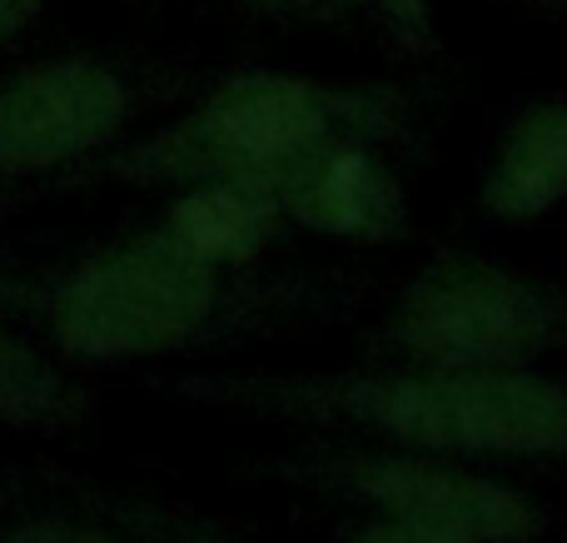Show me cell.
Masks as SVG:
<instances>
[{
	"instance_id": "obj_6",
	"label": "cell",
	"mask_w": 567,
	"mask_h": 543,
	"mask_svg": "<svg viewBox=\"0 0 567 543\" xmlns=\"http://www.w3.org/2000/svg\"><path fill=\"white\" fill-rule=\"evenodd\" d=\"M313 489L343 494L363 514L403 519V524L443 529L473 543H538L548 519L523 489L483 474L473 459L419 454V449H349L289 469Z\"/></svg>"
},
{
	"instance_id": "obj_15",
	"label": "cell",
	"mask_w": 567,
	"mask_h": 543,
	"mask_svg": "<svg viewBox=\"0 0 567 543\" xmlns=\"http://www.w3.org/2000/svg\"><path fill=\"white\" fill-rule=\"evenodd\" d=\"M245 10H299V6H319V0H235Z\"/></svg>"
},
{
	"instance_id": "obj_8",
	"label": "cell",
	"mask_w": 567,
	"mask_h": 543,
	"mask_svg": "<svg viewBox=\"0 0 567 543\" xmlns=\"http://www.w3.org/2000/svg\"><path fill=\"white\" fill-rule=\"evenodd\" d=\"M567 199V100L543 95L503 125L478 175V205L493 225H538Z\"/></svg>"
},
{
	"instance_id": "obj_13",
	"label": "cell",
	"mask_w": 567,
	"mask_h": 543,
	"mask_svg": "<svg viewBox=\"0 0 567 543\" xmlns=\"http://www.w3.org/2000/svg\"><path fill=\"white\" fill-rule=\"evenodd\" d=\"M349 543H473L463 534H443V529H423V524H403V519H379L363 514V524L353 529Z\"/></svg>"
},
{
	"instance_id": "obj_3",
	"label": "cell",
	"mask_w": 567,
	"mask_h": 543,
	"mask_svg": "<svg viewBox=\"0 0 567 543\" xmlns=\"http://www.w3.org/2000/svg\"><path fill=\"white\" fill-rule=\"evenodd\" d=\"M393 125L399 115L383 95H353L284 70H239L150 135H130L75 185L175 189L189 180H249L275 189L323 140H373Z\"/></svg>"
},
{
	"instance_id": "obj_12",
	"label": "cell",
	"mask_w": 567,
	"mask_h": 543,
	"mask_svg": "<svg viewBox=\"0 0 567 543\" xmlns=\"http://www.w3.org/2000/svg\"><path fill=\"white\" fill-rule=\"evenodd\" d=\"M80 494L105 509L115 524H125L140 543H245L229 529L195 514H179V509L159 504V499H140V494H125V489H100V484H80Z\"/></svg>"
},
{
	"instance_id": "obj_14",
	"label": "cell",
	"mask_w": 567,
	"mask_h": 543,
	"mask_svg": "<svg viewBox=\"0 0 567 543\" xmlns=\"http://www.w3.org/2000/svg\"><path fill=\"white\" fill-rule=\"evenodd\" d=\"M55 0H0V50H10Z\"/></svg>"
},
{
	"instance_id": "obj_2",
	"label": "cell",
	"mask_w": 567,
	"mask_h": 543,
	"mask_svg": "<svg viewBox=\"0 0 567 543\" xmlns=\"http://www.w3.org/2000/svg\"><path fill=\"white\" fill-rule=\"evenodd\" d=\"M179 395L229 414L333 424L389 449L513 464L567 459V385L528 369H463L409 359L393 375H215Z\"/></svg>"
},
{
	"instance_id": "obj_5",
	"label": "cell",
	"mask_w": 567,
	"mask_h": 543,
	"mask_svg": "<svg viewBox=\"0 0 567 543\" xmlns=\"http://www.w3.org/2000/svg\"><path fill=\"white\" fill-rule=\"evenodd\" d=\"M389 339L419 365L528 369L567 345V299L498 259L439 255L403 285Z\"/></svg>"
},
{
	"instance_id": "obj_9",
	"label": "cell",
	"mask_w": 567,
	"mask_h": 543,
	"mask_svg": "<svg viewBox=\"0 0 567 543\" xmlns=\"http://www.w3.org/2000/svg\"><path fill=\"white\" fill-rule=\"evenodd\" d=\"M159 229L219 269H249L275 245L284 209L269 185L249 180H189L159 205Z\"/></svg>"
},
{
	"instance_id": "obj_10",
	"label": "cell",
	"mask_w": 567,
	"mask_h": 543,
	"mask_svg": "<svg viewBox=\"0 0 567 543\" xmlns=\"http://www.w3.org/2000/svg\"><path fill=\"white\" fill-rule=\"evenodd\" d=\"M90 424V389L35 329L0 315V429L20 439H70Z\"/></svg>"
},
{
	"instance_id": "obj_7",
	"label": "cell",
	"mask_w": 567,
	"mask_h": 543,
	"mask_svg": "<svg viewBox=\"0 0 567 543\" xmlns=\"http://www.w3.org/2000/svg\"><path fill=\"white\" fill-rule=\"evenodd\" d=\"M289 225L343 245H393L409 235V195L369 135H333L275 185Z\"/></svg>"
},
{
	"instance_id": "obj_11",
	"label": "cell",
	"mask_w": 567,
	"mask_h": 543,
	"mask_svg": "<svg viewBox=\"0 0 567 543\" xmlns=\"http://www.w3.org/2000/svg\"><path fill=\"white\" fill-rule=\"evenodd\" d=\"M0 543H140L85 494H16L0 514Z\"/></svg>"
},
{
	"instance_id": "obj_1",
	"label": "cell",
	"mask_w": 567,
	"mask_h": 543,
	"mask_svg": "<svg viewBox=\"0 0 567 543\" xmlns=\"http://www.w3.org/2000/svg\"><path fill=\"white\" fill-rule=\"evenodd\" d=\"M259 309L245 269L189 255L159 219L65 249H0V315L70 365H150L225 345Z\"/></svg>"
},
{
	"instance_id": "obj_4",
	"label": "cell",
	"mask_w": 567,
	"mask_h": 543,
	"mask_svg": "<svg viewBox=\"0 0 567 543\" xmlns=\"http://www.w3.org/2000/svg\"><path fill=\"white\" fill-rule=\"evenodd\" d=\"M150 100V70L110 45H70L10 65L0 75V199L25 205L70 189L125 145Z\"/></svg>"
}]
</instances>
